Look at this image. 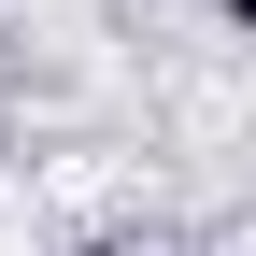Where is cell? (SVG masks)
<instances>
[{
    "label": "cell",
    "mask_w": 256,
    "mask_h": 256,
    "mask_svg": "<svg viewBox=\"0 0 256 256\" xmlns=\"http://www.w3.org/2000/svg\"><path fill=\"white\" fill-rule=\"evenodd\" d=\"M86 256H156V242H86Z\"/></svg>",
    "instance_id": "2"
},
{
    "label": "cell",
    "mask_w": 256,
    "mask_h": 256,
    "mask_svg": "<svg viewBox=\"0 0 256 256\" xmlns=\"http://www.w3.org/2000/svg\"><path fill=\"white\" fill-rule=\"evenodd\" d=\"M214 14H228V28H242V43H256V0H214Z\"/></svg>",
    "instance_id": "1"
}]
</instances>
